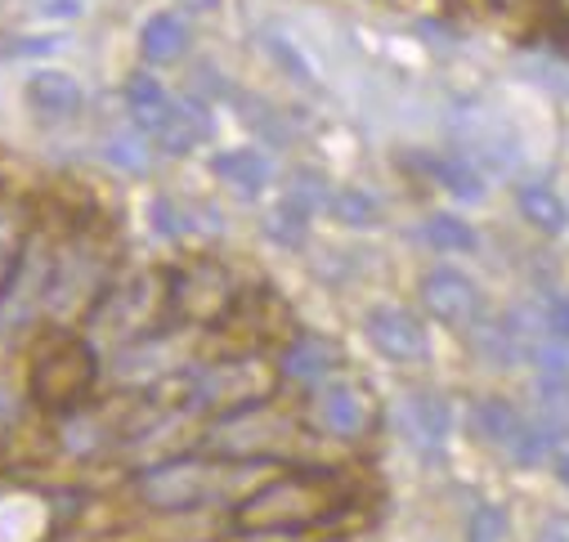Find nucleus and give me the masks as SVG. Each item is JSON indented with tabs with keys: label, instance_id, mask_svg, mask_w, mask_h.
I'll use <instances>...</instances> for the list:
<instances>
[{
	"label": "nucleus",
	"instance_id": "a211bd4d",
	"mask_svg": "<svg viewBox=\"0 0 569 542\" xmlns=\"http://www.w3.org/2000/svg\"><path fill=\"white\" fill-rule=\"evenodd\" d=\"M103 158H108L112 167L130 171V175H144V171H149V149H144V140H139L134 130H126V134H112V140L103 144Z\"/></svg>",
	"mask_w": 569,
	"mask_h": 542
},
{
	"label": "nucleus",
	"instance_id": "f257e3e1",
	"mask_svg": "<svg viewBox=\"0 0 569 542\" xmlns=\"http://www.w3.org/2000/svg\"><path fill=\"white\" fill-rule=\"evenodd\" d=\"M126 108H130L134 126L144 130L162 153H171V158L193 153L207 140V134H211V121H207V112L198 103L176 99L162 81H153L144 72L126 81Z\"/></svg>",
	"mask_w": 569,
	"mask_h": 542
},
{
	"label": "nucleus",
	"instance_id": "4be33fe9",
	"mask_svg": "<svg viewBox=\"0 0 569 542\" xmlns=\"http://www.w3.org/2000/svg\"><path fill=\"white\" fill-rule=\"evenodd\" d=\"M533 542H569V515H547L533 533Z\"/></svg>",
	"mask_w": 569,
	"mask_h": 542
},
{
	"label": "nucleus",
	"instance_id": "9d476101",
	"mask_svg": "<svg viewBox=\"0 0 569 542\" xmlns=\"http://www.w3.org/2000/svg\"><path fill=\"white\" fill-rule=\"evenodd\" d=\"M28 103H32L41 117L63 121V117H77V112H81L86 94H81L77 77L46 68V72H32V77H28Z\"/></svg>",
	"mask_w": 569,
	"mask_h": 542
},
{
	"label": "nucleus",
	"instance_id": "ddd939ff",
	"mask_svg": "<svg viewBox=\"0 0 569 542\" xmlns=\"http://www.w3.org/2000/svg\"><path fill=\"white\" fill-rule=\"evenodd\" d=\"M211 167H216V175H220L229 189H238V193H247V198L269 184V158L256 153V149H229V153H220Z\"/></svg>",
	"mask_w": 569,
	"mask_h": 542
},
{
	"label": "nucleus",
	"instance_id": "5701e85b",
	"mask_svg": "<svg viewBox=\"0 0 569 542\" xmlns=\"http://www.w3.org/2000/svg\"><path fill=\"white\" fill-rule=\"evenodd\" d=\"M556 480H560V484H565V489H569V453H565V458H560V462H556Z\"/></svg>",
	"mask_w": 569,
	"mask_h": 542
},
{
	"label": "nucleus",
	"instance_id": "1a4fd4ad",
	"mask_svg": "<svg viewBox=\"0 0 569 542\" xmlns=\"http://www.w3.org/2000/svg\"><path fill=\"white\" fill-rule=\"evenodd\" d=\"M368 394L359 390V385H350V381H337V385H328L323 394H319V418H323V426L332 431V435H341V440H355L363 426H368Z\"/></svg>",
	"mask_w": 569,
	"mask_h": 542
},
{
	"label": "nucleus",
	"instance_id": "412c9836",
	"mask_svg": "<svg viewBox=\"0 0 569 542\" xmlns=\"http://www.w3.org/2000/svg\"><path fill=\"white\" fill-rule=\"evenodd\" d=\"M269 54H273V59H282V68H288L292 77H301V81H310V68L301 63V54H297V50H292L288 41H282V37H269Z\"/></svg>",
	"mask_w": 569,
	"mask_h": 542
},
{
	"label": "nucleus",
	"instance_id": "aec40b11",
	"mask_svg": "<svg viewBox=\"0 0 569 542\" xmlns=\"http://www.w3.org/2000/svg\"><path fill=\"white\" fill-rule=\"evenodd\" d=\"M542 319H547V337H556V341L569 345V297L551 301V305L542 310Z\"/></svg>",
	"mask_w": 569,
	"mask_h": 542
},
{
	"label": "nucleus",
	"instance_id": "b1692460",
	"mask_svg": "<svg viewBox=\"0 0 569 542\" xmlns=\"http://www.w3.org/2000/svg\"><path fill=\"white\" fill-rule=\"evenodd\" d=\"M184 6H193V10H216V0H184Z\"/></svg>",
	"mask_w": 569,
	"mask_h": 542
},
{
	"label": "nucleus",
	"instance_id": "f8f14e48",
	"mask_svg": "<svg viewBox=\"0 0 569 542\" xmlns=\"http://www.w3.org/2000/svg\"><path fill=\"white\" fill-rule=\"evenodd\" d=\"M139 50L149 63H176L189 50V23L180 14H153L139 32Z\"/></svg>",
	"mask_w": 569,
	"mask_h": 542
},
{
	"label": "nucleus",
	"instance_id": "6e6552de",
	"mask_svg": "<svg viewBox=\"0 0 569 542\" xmlns=\"http://www.w3.org/2000/svg\"><path fill=\"white\" fill-rule=\"evenodd\" d=\"M403 426H408V440L426 453H440L445 440H449V403L431 390H412L403 399Z\"/></svg>",
	"mask_w": 569,
	"mask_h": 542
},
{
	"label": "nucleus",
	"instance_id": "0eeeda50",
	"mask_svg": "<svg viewBox=\"0 0 569 542\" xmlns=\"http://www.w3.org/2000/svg\"><path fill=\"white\" fill-rule=\"evenodd\" d=\"M247 377H256V363H220V368H207L193 381V403H198V409H220V403L251 409V403H260V390H247Z\"/></svg>",
	"mask_w": 569,
	"mask_h": 542
},
{
	"label": "nucleus",
	"instance_id": "f3484780",
	"mask_svg": "<svg viewBox=\"0 0 569 542\" xmlns=\"http://www.w3.org/2000/svg\"><path fill=\"white\" fill-rule=\"evenodd\" d=\"M328 211H332L341 224H350V229H372V224H377V202H372L363 189H337V193L328 198Z\"/></svg>",
	"mask_w": 569,
	"mask_h": 542
},
{
	"label": "nucleus",
	"instance_id": "dca6fc26",
	"mask_svg": "<svg viewBox=\"0 0 569 542\" xmlns=\"http://www.w3.org/2000/svg\"><path fill=\"white\" fill-rule=\"evenodd\" d=\"M421 238L431 242L440 255H467V251H476V247H480L476 229H471L462 215H449V211L426 215V224H421Z\"/></svg>",
	"mask_w": 569,
	"mask_h": 542
},
{
	"label": "nucleus",
	"instance_id": "9b49d317",
	"mask_svg": "<svg viewBox=\"0 0 569 542\" xmlns=\"http://www.w3.org/2000/svg\"><path fill=\"white\" fill-rule=\"evenodd\" d=\"M516 207H520V215L538 229V233H565L569 229V207H565V198L551 189V184H520L516 189Z\"/></svg>",
	"mask_w": 569,
	"mask_h": 542
},
{
	"label": "nucleus",
	"instance_id": "39448f33",
	"mask_svg": "<svg viewBox=\"0 0 569 542\" xmlns=\"http://www.w3.org/2000/svg\"><path fill=\"white\" fill-rule=\"evenodd\" d=\"M363 332L368 341L395 359V363H417L426 359V328L417 323V314L399 310V305H372L368 319H363Z\"/></svg>",
	"mask_w": 569,
	"mask_h": 542
},
{
	"label": "nucleus",
	"instance_id": "20e7f679",
	"mask_svg": "<svg viewBox=\"0 0 569 542\" xmlns=\"http://www.w3.org/2000/svg\"><path fill=\"white\" fill-rule=\"evenodd\" d=\"M421 305L431 310V319H440L445 328H476L485 301H480V288L462 274V269H431V274L421 279Z\"/></svg>",
	"mask_w": 569,
	"mask_h": 542
},
{
	"label": "nucleus",
	"instance_id": "7ed1b4c3",
	"mask_svg": "<svg viewBox=\"0 0 569 542\" xmlns=\"http://www.w3.org/2000/svg\"><path fill=\"white\" fill-rule=\"evenodd\" d=\"M41 297H50V260H46L41 242H32L10 264V279L0 288V332L23 328L32 319V310L41 305Z\"/></svg>",
	"mask_w": 569,
	"mask_h": 542
},
{
	"label": "nucleus",
	"instance_id": "f03ea898",
	"mask_svg": "<svg viewBox=\"0 0 569 542\" xmlns=\"http://www.w3.org/2000/svg\"><path fill=\"white\" fill-rule=\"evenodd\" d=\"M220 489H224V475L198 458L162 462V466L139 475V498L162 506V511H193V506L220 498Z\"/></svg>",
	"mask_w": 569,
	"mask_h": 542
},
{
	"label": "nucleus",
	"instance_id": "4468645a",
	"mask_svg": "<svg viewBox=\"0 0 569 542\" xmlns=\"http://www.w3.org/2000/svg\"><path fill=\"white\" fill-rule=\"evenodd\" d=\"M337 368V350L323 341V337H301L288 354H282V377H292V381H323L328 372Z\"/></svg>",
	"mask_w": 569,
	"mask_h": 542
},
{
	"label": "nucleus",
	"instance_id": "6ab92c4d",
	"mask_svg": "<svg viewBox=\"0 0 569 542\" xmlns=\"http://www.w3.org/2000/svg\"><path fill=\"white\" fill-rule=\"evenodd\" d=\"M502 533H507V511L493 506V502H485L471 515V542H502Z\"/></svg>",
	"mask_w": 569,
	"mask_h": 542
},
{
	"label": "nucleus",
	"instance_id": "2eb2a0df",
	"mask_svg": "<svg viewBox=\"0 0 569 542\" xmlns=\"http://www.w3.org/2000/svg\"><path fill=\"white\" fill-rule=\"evenodd\" d=\"M426 171L436 175L440 189H449V193L462 198V202H480V198H485V171H480L471 158H462V153L431 158V162H426Z\"/></svg>",
	"mask_w": 569,
	"mask_h": 542
},
{
	"label": "nucleus",
	"instance_id": "423d86ee",
	"mask_svg": "<svg viewBox=\"0 0 569 542\" xmlns=\"http://www.w3.org/2000/svg\"><path fill=\"white\" fill-rule=\"evenodd\" d=\"M471 426L476 435L498 449V453H511L516 462H529V435H533V422L516 409L511 399H480L476 413H471Z\"/></svg>",
	"mask_w": 569,
	"mask_h": 542
}]
</instances>
